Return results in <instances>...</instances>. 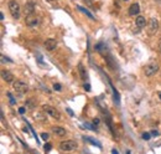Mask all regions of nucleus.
Masks as SVG:
<instances>
[{
  "label": "nucleus",
  "instance_id": "f257e3e1",
  "mask_svg": "<svg viewBox=\"0 0 161 154\" xmlns=\"http://www.w3.org/2000/svg\"><path fill=\"white\" fill-rule=\"evenodd\" d=\"M146 29H147V34H149L150 36L155 35L156 31L159 29V21L156 20V19L151 17L149 21H147V25H146Z\"/></svg>",
  "mask_w": 161,
  "mask_h": 154
},
{
  "label": "nucleus",
  "instance_id": "f03ea898",
  "mask_svg": "<svg viewBox=\"0 0 161 154\" xmlns=\"http://www.w3.org/2000/svg\"><path fill=\"white\" fill-rule=\"evenodd\" d=\"M9 10H10L14 19L20 17V6H19L16 0H11V1H9Z\"/></svg>",
  "mask_w": 161,
  "mask_h": 154
},
{
  "label": "nucleus",
  "instance_id": "7ed1b4c3",
  "mask_svg": "<svg viewBox=\"0 0 161 154\" xmlns=\"http://www.w3.org/2000/svg\"><path fill=\"white\" fill-rule=\"evenodd\" d=\"M157 71H159V63L157 62H151V63H149V65H146L145 68H144L145 76H147V77L154 76Z\"/></svg>",
  "mask_w": 161,
  "mask_h": 154
},
{
  "label": "nucleus",
  "instance_id": "20e7f679",
  "mask_svg": "<svg viewBox=\"0 0 161 154\" xmlns=\"http://www.w3.org/2000/svg\"><path fill=\"white\" fill-rule=\"evenodd\" d=\"M25 23H26L27 26L30 28H35L37 26L38 24H40V19H38L37 15H35V12L34 14H31V15H27L26 19H25Z\"/></svg>",
  "mask_w": 161,
  "mask_h": 154
},
{
  "label": "nucleus",
  "instance_id": "39448f33",
  "mask_svg": "<svg viewBox=\"0 0 161 154\" xmlns=\"http://www.w3.org/2000/svg\"><path fill=\"white\" fill-rule=\"evenodd\" d=\"M60 148L61 150H64V152L73 150L77 148V142H74V140H66V142H62L60 144Z\"/></svg>",
  "mask_w": 161,
  "mask_h": 154
},
{
  "label": "nucleus",
  "instance_id": "423d86ee",
  "mask_svg": "<svg viewBox=\"0 0 161 154\" xmlns=\"http://www.w3.org/2000/svg\"><path fill=\"white\" fill-rule=\"evenodd\" d=\"M12 87H14V89L17 92V93H20V94H22V93H25L29 89V87H27V85L25 82H22V81H15L14 82V85H12Z\"/></svg>",
  "mask_w": 161,
  "mask_h": 154
},
{
  "label": "nucleus",
  "instance_id": "0eeeda50",
  "mask_svg": "<svg viewBox=\"0 0 161 154\" xmlns=\"http://www.w3.org/2000/svg\"><path fill=\"white\" fill-rule=\"evenodd\" d=\"M43 111L46 112L48 116H51V117H53V118H56V119H60V112L56 110L55 107H51V106H43Z\"/></svg>",
  "mask_w": 161,
  "mask_h": 154
},
{
  "label": "nucleus",
  "instance_id": "6e6552de",
  "mask_svg": "<svg viewBox=\"0 0 161 154\" xmlns=\"http://www.w3.org/2000/svg\"><path fill=\"white\" fill-rule=\"evenodd\" d=\"M35 3H32V1H29V3H26L25 4V6H24V14L25 15H31V14H34L35 12Z\"/></svg>",
  "mask_w": 161,
  "mask_h": 154
},
{
  "label": "nucleus",
  "instance_id": "1a4fd4ad",
  "mask_svg": "<svg viewBox=\"0 0 161 154\" xmlns=\"http://www.w3.org/2000/svg\"><path fill=\"white\" fill-rule=\"evenodd\" d=\"M45 49L46 50H48V51H53V50H56V47H57V41L55 40V38H47L46 41H45Z\"/></svg>",
  "mask_w": 161,
  "mask_h": 154
},
{
  "label": "nucleus",
  "instance_id": "9d476101",
  "mask_svg": "<svg viewBox=\"0 0 161 154\" xmlns=\"http://www.w3.org/2000/svg\"><path fill=\"white\" fill-rule=\"evenodd\" d=\"M140 12V6H139V4H133V5H130L129 6V15H131V16H135V15H138Z\"/></svg>",
  "mask_w": 161,
  "mask_h": 154
},
{
  "label": "nucleus",
  "instance_id": "9b49d317",
  "mask_svg": "<svg viewBox=\"0 0 161 154\" xmlns=\"http://www.w3.org/2000/svg\"><path fill=\"white\" fill-rule=\"evenodd\" d=\"M51 131H52L53 134H56V136H58V137L66 136V129L62 128V127H52L51 128Z\"/></svg>",
  "mask_w": 161,
  "mask_h": 154
},
{
  "label": "nucleus",
  "instance_id": "f8f14e48",
  "mask_svg": "<svg viewBox=\"0 0 161 154\" xmlns=\"http://www.w3.org/2000/svg\"><path fill=\"white\" fill-rule=\"evenodd\" d=\"M1 76H3V80L6 81V82H12V81H14V76H12V73L9 72V71H5V70H3V71H1Z\"/></svg>",
  "mask_w": 161,
  "mask_h": 154
},
{
  "label": "nucleus",
  "instance_id": "ddd939ff",
  "mask_svg": "<svg viewBox=\"0 0 161 154\" xmlns=\"http://www.w3.org/2000/svg\"><path fill=\"white\" fill-rule=\"evenodd\" d=\"M146 25H147V23H146V20H145L144 16H138V17H136V26H138L139 29L145 28Z\"/></svg>",
  "mask_w": 161,
  "mask_h": 154
},
{
  "label": "nucleus",
  "instance_id": "4468645a",
  "mask_svg": "<svg viewBox=\"0 0 161 154\" xmlns=\"http://www.w3.org/2000/svg\"><path fill=\"white\" fill-rule=\"evenodd\" d=\"M35 106H36V103H35L34 100H29V101L25 102V107H26L27 110H34Z\"/></svg>",
  "mask_w": 161,
  "mask_h": 154
},
{
  "label": "nucleus",
  "instance_id": "2eb2a0df",
  "mask_svg": "<svg viewBox=\"0 0 161 154\" xmlns=\"http://www.w3.org/2000/svg\"><path fill=\"white\" fill-rule=\"evenodd\" d=\"M78 68H79V73H81V77L83 80H86L87 78V72H86V70H84V67H83V65L82 63H79L78 65Z\"/></svg>",
  "mask_w": 161,
  "mask_h": 154
},
{
  "label": "nucleus",
  "instance_id": "dca6fc26",
  "mask_svg": "<svg viewBox=\"0 0 161 154\" xmlns=\"http://www.w3.org/2000/svg\"><path fill=\"white\" fill-rule=\"evenodd\" d=\"M78 9H79L81 11H83V12H84V14H86V15H87L89 19H92V20H94V16H93V15H92V14H91V12H89L88 10H86L84 8H82V6H78Z\"/></svg>",
  "mask_w": 161,
  "mask_h": 154
},
{
  "label": "nucleus",
  "instance_id": "f3484780",
  "mask_svg": "<svg viewBox=\"0 0 161 154\" xmlns=\"http://www.w3.org/2000/svg\"><path fill=\"white\" fill-rule=\"evenodd\" d=\"M83 1L86 3V5L88 6V8H91V9H94L95 6H94V4H93V1L92 0H83Z\"/></svg>",
  "mask_w": 161,
  "mask_h": 154
},
{
  "label": "nucleus",
  "instance_id": "a211bd4d",
  "mask_svg": "<svg viewBox=\"0 0 161 154\" xmlns=\"http://www.w3.org/2000/svg\"><path fill=\"white\" fill-rule=\"evenodd\" d=\"M84 139H87L88 140V142H91V143H93V144H95V145H98L99 147V148H100V143L99 142H97V140H94V139H92V138H84Z\"/></svg>",
  "mask_w": 161,
  "mask_h": 154
},
{
  "label": "nucleus",
  "instance_id": "6ab92c4d",
  "mask_svg": "<svg viewBox=\"0 0 161 154\" xmlns=\"http://www.w3.org/2000/svg\"><path fill=\"white\" fill-rule=\"evenodd\" d=\"M150 138H151V133H147V132L143 133V139H145V140H149Z\"/></svg>",
  "mask_w": 161,
  "mask_h": 154
},
{
  "label": "nucleus",
  "instance_id": "aec40b11",
  "mask_svg": "<svg viewBox=\"0 0 161 154\" xmlns=\"http://www.w3.org/2000/svg\"><path fill=\"white\" fill-rule=\"evenodd\" d=\"M53 89H55V91H61L62 86L60 85V83H53Z\"/></svg>",
  "mask_w": 161,
  "mask_h": 154
},
{
  "label": "nucleus",
  "instance_id": "412c9836",
  "mask_svg": "<svg viewBox=\"0 0 161 154\" xmlns=\"http://www.w3.org/2000/svg\"><path fill=\"white\" fill-rule=\"evenodd\" d=\"M43 149H45V152H50L51 150V144L50 143H46L43 145Z\"/></svg>",
  "mask_w": 161,
  "mask_h": 154
},
{
  "label": "nucleus",
  "instance_id": "4be33fe9",
  "mask_svg": "<svg viewBox=\"0 0 161 154\" xmlns=\"http://www.w3.org/2000/svg\"><path fill=\"white\" fill-rule=\"evenodd\" d=\"M48 137H50V136H48V133H41V138H42L43 140H47V139H48Z\"/></svg>",
  "mask_w": 161,
  "mask_h": 154
},
{
  "label": "nucleus",
  "instance_id": "5701e85b",
  "mask_svg": "<svg viewBox=\"0 0 161 154\" xmlns=\"http://www.w3.org/2000/svg\"><path fill=\"white\" fill-rule=\"evenodd\" d=\"M6 94H8V97L10 98V101H11V103H12V105H14V103H15V100H14V97H12V94H11L10 92H8V93H6Z\"/></svg>",
  "mask_w": 161,
  "mask_h": 154
},
{
  "label": "nucleus",
  "instance_id": "b1692460",
  "mask_svg": "<svg viewBox=\"0 0 161 154\" xmlns=\"http://www.w3.org/2000/svg\"><path fill=\"white\" fill-rule=\"evenodd\" d=\"M66 112L71 116V117H73V116H74V113H73V111L72 110H71V108H66Z\"/></svg>",
  "mask_w": 161,
  "mask_h": 154
},
{
  "label": "nucleus",
  "instance_id": "393cba45",
  "mask_svg": "<svg viewBox=\"0 0 161 154\" xmlns=\"http://www.w3.org/2000/svg\"><path fill=\"white\" fill-rule=\"evenodd\" d=\"M89 86H91L89 83H84V85H83V87H84L86 91H91V87H89Z\"/></svg>",
  "mask_w": 161,
  "mask_h": 154
},
{
  "label": "nucleus",
  "instance_id": "a878e982",
  "mask_svg": "<svg viewBox=\"0 0 161 154\" xmlns=\"http://www.w3.org/2000/svg\"><path fill=\"white\" fill-rule=\"evenodd\" d=\"M25 111H26V107H21V108H19V113L20 114H24Z\"/></svg>",
  "mask_w": 161,
  "mask_h": 154
},
{
  "label": "nucleus",
  "instance_id": "bb28decb",
  "mask_svg": "<svg viewBox=\"0 0 161 154\" xmlns=\"http://www.w3.org/2000/svg\"><path fill=\"white\" fill-rule=\"evenodd\" d=\"M157 47H159V51H160V54H161V38H160L159 42H157Z\"/></svg>",
  "mask_w": 161,
  "mask_h": 154
},
{
  "label": "nucleus",
  "instance_id": "cd10ccee",
  "mask_svg": "<svg viewBox=\"0 0 161 154\" xmlns=\"http://www.w3.org/2000/svg\"><path fill=\"white\" fill-rule=\"evenodd\" d=\"M151 136H154V137H156V136H159V133H157L156 131H152V132H151Z\"/></svg>",
  "mask_w": 161,
  "mask_h": 154
},
{
  "label": "nucleus",
  "instance_id": "c85d7f7f",
  "mask_svg": "<svg viewBox=\"0 0 161 154\" xmlns=\"http://www.w3.org/2000/svg\"><path fill=\"white\" fill-rule=\"evenodd\" d=\"M99 123V119H94L93 121V124H98Z\"/></svg>",
  "mask_w": 161,
  "mask_h": 154
},
{
  "label": "nucleus",
  "instance_id": "c756f323",
  "mask_svg": "<svg viewBox=\"0 0 161 154\" xmlns=\"http://www.w3.org/2000/svg\"><path fill=\"white\" fill-rule=\"evenodd\" d=\"M112 153L113 154H118V150L117 149H112Z\"/></svg>",
  "mask_w": 161,
  "mask_h": 154
},
{
  "label": "nucleus",
  "instance_id": "7c9ffc66",
  "mask_svg": "<svg viewBox=\"0 0 161 154\" xmlns=\"http://www.w3.org/2000/svg\"><path fill=\"white\" fill-rule=\"evenodd\" d=\"M159 97H160V100H161V92H159Z\"/></svg>",
  "mask_w": 161,
  "mask_h": 154
},
{
  "label": "nucleus",
  "instance_id": "2f4dec72",
  "mask_svg": "<svg viewBox=\"0 0 161 154\" xmlns=\"http://www.w3.org/2000/svg\"><path fill=\"white\" fill-rule=\"evenodd\" d=\"M124 1H128V0H124Z\"/></svg>",
  "mask_w": 161,
  "mask_h": 154
}]
</instances>
